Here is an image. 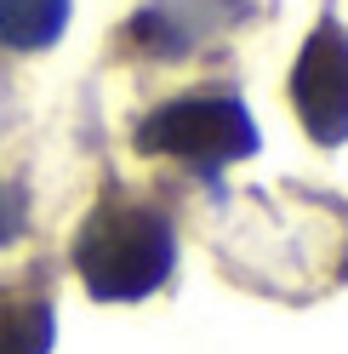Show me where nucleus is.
Returning <instances> with one entry per match:
<instances>
[{"label": "nucleus", "instance_id": "6", "mask_svg": "<svg viewBox=\"0 0 348 354\" xmlns=\"http://www.w3.org/2000/svg\"><path fill=\"white\" fill-rule=\"evenodd\" d=\"M23 223H29V206H23V194L0 183V246H6V240H17V234H23Z\"/></svg>", "mask_w": 348, "mask_h": 354}, {"label": "nucleus", "instance_id": "2", "mask_svg": "<svg viewBox=\"0 0 348 354\" xmlns=\"http://www.w3.org/2000/svg\"><path fill=\"white\" fill-rule=\"evenodd\" d=\"M137 143L183 166H229L257 149V126L234 97H177L137 126Z\"/></svg>", "mask_w": 348, "mask_h": 354}, {"label": "nucleus", "instance_id": "1", "mask_svg": "<svg viewBox=\"0 0 348 354\" xmlns=\"http://www.w3.org/2000/svg\"><path fill=\"white\" fill-rule=\"evenodd\" d=\"M75 263L103 303H137L171 274V229L143 206H108L86 223Z\"/></svg>", "mask_w": 348, "mask_h": 354}, {"label": "nucleus", "instance_id": "5", "mask_svg": "<svg viewBox=\"0 0 348 354\" xmlns=\"http://www.w3.org/2000/svg\"><path fill=\"white\" fill-rule=\"evenodd\" d=\"M0 354H52V308L0 303Z\"/></svg>", "mask_w": 348, "mask_h": 354}, {"label": "nucleus", "instance_id": "4", "mask_svg": "<svg viewBox=\"0 0 348 354\" xmlns=\"http://www.w3.org/2000/svg\"><path fill=\"white\" fill-rule=\"evenodd\" d=\"M69 24V0H0V40L12 52L52 46Z\"/></svg>", "mask_w": 348, "mask_h": 354}, {"label": "nucleus", "instance_id": "3", "mask_svg": "<svg viewBox=\"0 0 348 354\" xmlns=\"http://www.w3.org/2000/svg\"><path fill=\"white\" fill-rule=\"evenodd\" d=\"M291 103H297V120L309 126L314 143H342L348 138V29L331 24V17L297 52Z\"/></svg>", "mask_w": 348, "mask_h": 354}]
</instances>
